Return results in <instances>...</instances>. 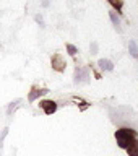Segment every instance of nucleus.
<instances>
[{
	"label": "nucleus",
	"mask_w": 138,
	"mask_h": 156,
	"mask_svg": "<svg viewBox=\"0 0 138 156\" xmlns=\"http://www.w3.org/2000/svg\"><path fill=\"white\" fill-rule=\"evenodd\" d=\"M115 140H117V145H119L120 148H125L127 150L136 140V132L132 130V129H127V127L119 129V130L115 132Z\"/></svg>",
	"instance_id": "nucleus-1"
},
{
	"label": "nucleus",
	"mask_w": 138,
	"mask_h": 156,
	"mask_svg": "<svg viewBox=\"0 0 138 156\" xmlns=\"http://www.w3.org/2000/svg\"><path fill=\"white\" fill-rule=\"evenodd\" d=\"M65 60H63V57L60 54H55V55H52V68L57 72H63L65 70Z\"/></svg>",
	"instance_id": "nucleus-2"
},
{
	"label": "nucleus",
	"mask_w": 138,
	"mask_h": 156,
	"mask_svg": "<svg viewBox=\"0 0 138 156\" xmlns=\"http://www.w3.org/2000/svg\"><path fill=\"white\" fill-rule=\"evenodd\" d=\"M39 107L46 112V114H54L57 111V102L55 101H41L39 102Z\"/></svg>",
	"instance_id": "nucleus-3"
},
{
	"label": "nucleus",
	"mask_w": 138,
	"mask_h": 156,
	"mask_svg": "<svg viewBox=\"0 0 138 156\" xmlns=\"http://www.w3.org/2000/svg\"><path fill=\"white\" fill-rule=\"evenodd\" d=\"M90 73H88L86 68H76L75 70V83H81V81H90Z\"/></svg>",
	"instance_id": "nucleus-4"
},
{
	"label": "nucleus",
	"mask_w": 138,
	"mask_h": 156,
	"mask_svg": "<svg viewBox=\"0 0 138 156\" xmlns=\"http://www.w3.org/2000/svg\"><path fill=\"white\" fill-rule=\"evenodd\" d=\"M97 65H99V68L104 70V72H112L114 70V63H112V60H109V58H99Z\"/></svg>",
	"instance_id": "nucleus-5"
},
{
	"label": "nucleus",
	"mask_w": 138,
	"mask_h": 156,
	"mask_svg": "<svg viewBox=\"0 0 138 156\" xmlns=\"http://www.w3.org/2000/svg\"><path fill=\"white\" fill-rule=\"evenodd\" d=\"M109 18H111V21H112V24L115 26V29L119 33H122V26H120V18H119V15H117V12L115 10H111L109 12Z\"/></svg>",
	"instance_id": "nucleus-6"
},
{
	"label": "nucleus",
	"mask_w": 138,
	"mask_h": 156,
	"mask_svg": "<svg viewBox=\"0 0 138 156\" xmlns=\"http://www.w3.org/2000/svg\"><path fill=\"white\" fill-rule=\"evenodd\" d=\"M47 93H49V90H46V88H44V90H33L31 93H29V96H28V101H29V102H34L39 96L47 94Z\"/></svg>",
	"instance_id": "nucleus-7"
},
{
	"label": "nucleus",
	"mask_w": 138,
	"mask_h": 156,
	"mask_svg": "<svg viewBox=\"0 0 138 156\" xmlns=\"http://www.w3.org/2000/svg\"><path fill=\"white\" fill-rule=\"evenodd\" d=\"M129 52H130L132 57L138 60V46H136L135 41H130V42H129Z\"/></svg>",
	"instance_id": "nucleus-8"
},
{
	"label": "nucleus",
	"mask_w": 138,
	"mask_h": 156,
	"mask_svg": "<svg viewBox=\"0 0 138 156\" xmlns=\"http://www.w3.org/2000/svg\"><path fill=\"white\" fill-rule=\"evenodd\" d=\"M127 153L130 156H138V140H135L129 148H127Z\"/></svg>",
	"instance_id": "nucleus-9"
},
{
	"label": "nucleus",
	"mask_w": 138,
	"mask_h": 156,
	"mask_svg": "<svg viewBox=\"0 0 138 156\" xmlns=\"http://www.w3.org/2000/svg\"><path fill=\"white\" fill-rule=\"evenodd\" d=\"M109 3L112 5V10H115L117 13H120L122 12V5H124V2H122V0H109Z\"/></svg>",
	"instance_id": "nucleus-10"
},
{
	"label": "nucleus",
	"mask_w": 138,
	"mask_h": 156,
	"mask_svg": "<svg viewBox=\"0 0 138 156\" xmlns=\"http://www.w3.org/2000/svg\"><path fill=\"white\" fill-rule=\"evenodd\" d=\"M67 51H68L70 55H76L78 49H76V46H73V44H67Z\"/></svg>",
	"instance_id": "nucleus-11"
},
{
	"label": "nucleus",
	"mask_w": 138,
	"mask_h": 156,
	"mask_svg": "<svg viewBox=\"0 0 138 156\" xmlns=\"http://www.w3.org/2000/svg\"><path fill=\"white\" fill-rule=\"evenodd\" d=\"M34 20H36V23H37L41 28H44V26H46V23H44V18H42V15H41V13H39V15H36V18H34Z\"/></svg>",
	"instance_id": "nucleus-12"
},
{
	"label": "nucleus",
	"mask_w": 138,
	"mask_h": 156,
	"mask_svg": "<svg viewBox=\"0 0 138 156\" xmlns=\"http://www.w3.org/2000/svg\"><path fill=\"white\" fill-rule=\"evenodd\" d=\"M8 135V129H3L2 130V135H0V148H2V145H3V140H5V136Z\"/></svg>",
	"instance_id": "nucleus-13"
},
{
	"label": "nucleus",
	"mask_w": 138,
	"mask_h": 156,
	"mask_svg": "<svg viewBox=\"0 0 138 156\" xmlns=\"http://www.w3.org/2000/svg\"><path fill=\"white\" fill-rule=\"evenodd\" d=\"M90 49H91V54H97V49H99V46H97V42H91Z\"/></svg>",
	"instance_id": "nucleus-14"
},
{
	"label": "nucleus",
	"mask_w": 138,
	"mask_h": 156,
	"mask_svg": "<svg viewBox=\"0 0 138 156\" xmlns=\"http://www.w3.org/2000/svg\"><path fill=\"white\" fill-rule=\"evenodd\" d=\"M18 102H19V101H15V102H12V104L8 106V109H7V112H8V114H12V112L15 111V107H16V104H18Z\"/></svg>",
	"instance_id": "nucleus-15"
},
{
	"label": "nucleus",
	"mask_w": 138,
	"mask_h": 156,
	"mask_svg": "<svg viewBox=\"0 0 138 156\" xmlns=\"http://www.w3.org/2000/svg\"><path fill=\"white\" fill-rule=\"evenodd\" d=\"M49 3H51V0H42V7H49Z\"/></svg>",
	"instance_id": "nucleus-16"
}]
</instances>
